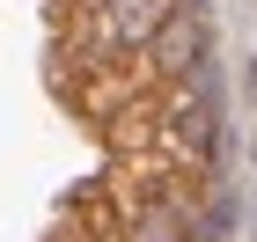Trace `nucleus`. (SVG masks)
<instances>
[{
  "label": "nucleus",
  "mask_w": 257,
  "mask_h": 242,
  "mask_svg": "<svg viewBox=\"0 0 257 242\" xmlns=\"http://www.w3.org/2000/svg\"><path fill=\"white\" fill-rule=\"evenodd\" d=\"M140 59L155 66V81H162V88H169V81H191V74H206V66H213V52H206V15L177 0V15L162 22V37L147 44Z\"/></svg>",
  "instance_id": "obj_1"
},
{
  "label": "nucleus",
  "mask_w": 257,
  "mask_h": 242,
  "mask_svg": "<svg viewBox=\"0 0 257 242\" xmlns=\"http://www.w3.org/2000/svg\"><path fill=\"white\" fill-rule=\"evenodd\" d=\"M184 242H228V220H198V227H191Z\"/></svg>",
  "instance_id": "obj_2"
}]
</instances>
